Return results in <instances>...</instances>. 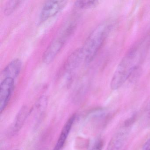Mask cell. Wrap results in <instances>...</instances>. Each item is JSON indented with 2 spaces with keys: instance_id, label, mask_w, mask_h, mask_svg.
Listing matches in <instances>:
<instances>
[{
  "instance_id": "6da1fadb",
  "label": "cell",
  "mask_w": 150,
  "mask_h": 150,
  "mask_svg": "<svg viewBox=\"0 0 150 150\" xmlns=\"http://www.w3.org/2000/svg\"><path fill=\"white\" fill-rule=\"evenodd\" d=\"M139 52L133 48L122 59L113 74L110 83V88L117 90L129 80L132 72L138 67Z\"/></svg>"
},
{
  "instance_id": "7a4b0ae2",
  "label": "cell",
  "mask_w": 150,
  "mask_h": 150,
  "mask_svg": "<svg viewBox=\"0 0 150 150\" xmlns=\"http://www.w3.org/2000/svg\"><path fill=\"white\" fill-rule=\"evenodd\" d=\"M112 25L109 22L103 23L98 25L88 36L82 47L85 63H90L95 57L108 35Z\"/></svg>"
},
{
  "instance_id": "3957f363",
  "label": "cell",
  "mask_w": 150,
  "mask_h": 150,
  "mask_svg": "<svg viewBox=\"0 0 150 150\" xmlns=\"http://www.w3.org/2000/svg\"><path fill=\"white\" fill-rule=\"evenodd\" d=\"M76 26V23L73 21L67 23L63 26L45 51L42 56L44 63L50 64L55 59L67 39L74 31Z\"/></svg>"
},
{
  "instance_id": "277c9868",
  "label": "cell",
  "mask_w": 150,
  "mask_h": 150,
  "mask_svg": "<svg viewBox=\"0 0 150 150\" xmlns=\"http://www.w3.org/2000/svg\"><path fill=\"white\" fill-rule=\"evenodd\" d=\"M66 1H48L44 4L39 15V21L42 23L57 14L67 4Z\"/></svg>"
},
{
  "instance_id": "5b68a950",
  "label": "cell",
  "mask_w": 150,
  "mask_h": 150,
  "mask_svg": "<svg viewBox=\"0 0 150 150\" xmlns=\"http://www.w3.org/2000/svg\"><path fill=\"white\" fill-rule=\"evenodd\" d=\"M14 80L6 78L1 81L0 86V111L4 110L11 98L14 87Z\"/></svg>"
},
{
  "instance_id": "8992f818",
  "label": "cell",
  "mask_w": 150,
  "mask_h": 150,
  "mask_svg": "<svg viewBox=\"0 0 150 150\" xmlns=\"http://www.w3.org/2000/svg\"><path fill=\"white\" fill-rule=\"evenodd\" d=\"M84 59L82 48L77 49L67 58L64 64L63 71L66 73H71L79 66Z\"/></svg>"
},
{
  "instance_id": "52a82bcc",
  "label": "cell",
  "mask_w": 150,
  "mask_h": 150,
  "mask_svg": "<svg viewBox=\"0 0 150 150\" xmlns=\"http://www.w3.org/2000/svg\"><path fill=\"white\" fill-rule=\"evenodd\" d=\"M22 63L19 59H15L8 63L1 73L4 78H10L15 80L19 75L21 70Z\"/></svg>"
},
{
  "instance_id": "ba28073f",
  "label": "cell",
  "mask_w": 150,
  "mask_h": 150,
  "mask_svg": "<svg viewBox=\"0 0 150 150\" xmlns=\"http://www.w3.org/2000/svg\"><path fill=\"white\" fill-rule=\"evenodd\" d=\"M127 137L126 131L123 130L117 132L110 139L106 150H123Z\"/></svg>"
},
{
  "instance_id": "9c48e42d",
  "label": "cell",
  "mask_w": 150,
  "mask_h": 150,
  "mask_svg": "<svg viewBox=\"0 0 150 150\" xmlns=\"http://www.w3.org/2000/svg\"><path fill=\"white\" fill-rule=\"evenodd\" d=\"M75 119H76V115L74 114L67 121L64 127H63L57 141L52 150H62L65 144L67 137L69 135Z\"/></svg>"
},
{
  "instance_id": "30bf717a",
  "label": "cell",
  "mask_w": 150,
  "mask_h": 150,
  "mask_svg": "<svg viewBox=\"0 0 150 150\" xmlns=\"http://www.w3.org/2000/svg\"><path fill=\"white\" fill-rule=\"evenodd\" d=\"M29 110L26 106H24L20 110L17 114L13 126V133H16L19 132L23 125L25 120L29 115Z\"/></svg>"
},
{
  "instance_id": "8fae6325",
  "label": "cell",
  "mask_w": 150,
  "mask_h": 150,
  "mask_svg": "<svg viewBox=\"0 0 150 150\" xmlns=\"http://www.w3.org/2000/svg\"><path fill=\"white\" fill-rule=\"evenodd\" d=\"M98 2L96 1H78L75 2L74 5L78 9H88L97 6Z\"/></svg>"
},
{
  "instance_id": "7c38bea8",
  "label": "cell",
  "mask_w": 150,
  "mask_h": 150,
  "mask_svg": "<svg viewBox=\"0 0 150 150\" xmlns=\"http://www.w3.org/2000/svg\"><path fill=\"white\" fill-rule=\"evenodd\" d=\"M22 1H8L5 6L4 13L6 15H9L14 11L19 6Z\"/></svg>"
},
{
  "instance_id": "4fadbf2b",
  "label": "cell",
  "mask_w": 150,
  "mask_h": 150,
  "mask_svg": "<svg viewBox=\"0 0 150 150\" xmlns=\"http://www.w3.org/2000/svg\"><path fill=\"white\" fill-rule=\"evenodd\" d=\"M103 145V141L101 139H98L96 141L91 150H102Z\"/></svg>"
},
{
  "instance_id": "5bb4252c",
  "label": "cell",
  "mask_w": 150,
  "mask_h": 150,
  "mask_svg": "<svg viewBox=\"0 0 150 150\" xmlns=\"http://www.w3.org/2000/svg\"><path fill=\"white\" fill-rule=\"evenodd\" d=\"M142 150H150V138L145 143Z\"/></svg>"
},
{
  "instance_id": "9a60e30c",
  "label": "cell",
  "mask_w": 150,
  "mask_h": 150,
  "mask_svg": "<svg viewBox=\"0 0 150 150\" xmlns=\"http://www.w3.org/2000/svg\"><path fill=\"white\" fill-rule=\"evenodd\" d=\"M147 118H148V122L150 123V104H149L148 107V109H147Z\"/></svg>"
},
{
  "instance_id": "2e32d148",
  "label": "cell",
  "mask_w": 150,
  "mask_h": 150,
  "mask_svg": "<svg viewBox=\"0 0 150 150\" xmlns=\"http://www.w3.org/2000/svg\"><path fill=\"white\" fill-rule=\"evenodd\" d=\"M18 150V149H15V150Z\"/></svg>"
}]
</instances>
